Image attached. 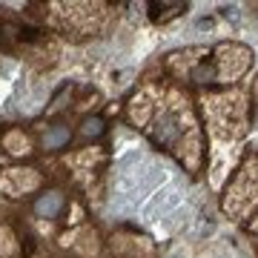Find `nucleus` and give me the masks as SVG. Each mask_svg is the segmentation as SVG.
Returning a JSON list of instances; mask_svg holds the SVG:
<instances>
[{
  "mask_svg": "<svg viewBox=\"0 0 258 258\" xmlns=\"http://www.w3.org/2000/svg\"><path fill=\"white\" fill-rule=\"evenodd\" d=\"M126 118L158 149L169 152L189 175H198L204 169L207 132L198 115V101L186 86L172 78L147 81L129 98Z\"/></svg>",
  "mask_w": 258,
  "mask_h": 258,
  "instance_id": "obj_1",
  "label": "nucleus"
},
{
  "mask_svg": "<svg viewBox=\"0 0 258 258\" xmlns=\"http://www.w3.org/2000/svg\"><path fill=\"white\" fill-rule=\"evenodd\" d=\"M255 52L238 40H221L215 46H189L169 52L164 57V69L181 86H195L201 92L230 89L252 69Z\"/></svg>",
  "mask_w": 258,
  "mask_h": 258,
  "instance_id": "obj_2",
  "label": "nucleus"
},
{
  "mask_svg": "<svg viewBox=\"0 0 258 258\" xmlns=\"http://www.w3.org/2000/svg\"><path fill=\"white\" fill-rule=\"evenodd\" d=\"M249 98L241 92L238 86L230 89H210L201 92L198 98V115H201L204 132L212 144H224V147H235L247 138L249 132Z\"/></svg>",
  "mask_w": 258,
  "mask_h": 258,
  "instance_id": "obj_3",
  "label": "nucleus"
},
{
  "mask_svg": "<svg viewBox=\"0 0 258 258\" xmlns=\"http://www.w3.org/2000/svg\"><path fill=\"white\" fill-rule=\"evenodd\" d=\"M221 212L230 221L249 224V218L258 212V149H249L235 166L232 178L224 186Z\"/></svg>",
  "mask_w": 258,
  "mask_h": 258,
  "instance_id": "obj_4",
  "label": "nucleus"
},
{
  "mask_svg": "<svg viewBox=\"0 0 258 258\" xmlns=\"http://www.w3.org/2000/svg\"><path fill=\"white\" fill-rule=\"evenodd\" d=\"M0 49L18 52V55H43L46 52V37L35 26H29L26 20L12 15L9 9H0Z\"/></svg>",
  "mask_w": 258,
  "mask_h": 258,
  "instance_id": "obj_5",
  "label": "nucleus"
},
{
  "mask_svg": "<svg viewBox=\"0 0 258 258\" xmlns=\"http://www.w3.org/2000/svg\"><path fill=\"white\" fill-rule=\"evenodd\" d=\"M40 186V175L37 169H23V166H12L0 172V189L9 195V198H23L26 192Z\"/></svg>",
  "mask_w": 258,
  "mask_h": 258,
  "instance_id": "obj_6",
  "label": "nucleus"
},
{
  "mask_svg": "<svg viewBox=\"0 0 258 258\" xmlns=\"http://www.w3.org/2000/svg\"><path fill=\"white\" fill-rule=\"evenodd\" d=\"M147 15L152 23L158 26H164V23H172V20L184 18L186 12H189V3H181V0H152L147 3Z\"/></svg>",
  "mask_w": 258,
  "mask_h": 258,
  "instance_id": "obj_7",
  "label": "nucleus"
},
{
  "mask_svg": "<svg viewBox=\"0 0 258 258\" xmlns=\"http://www.w3.org/2000/svg\"><path fill=\"white\" fill-rule=\"evenodd\" d=\"M0 147H3V152H9V155H32L35 152L32 149V138H29L23 129H6L0 135Z\"/></svg>",
  "mask_w": 258,
  "mask_h": 258,
  "instance_id": "obj_8",
  "label": "nucleus"
},
{
  "mask_svg": "<svg viewBox=\"0 0 258 258\" xmlns=\"http://www.w3.org/2000/svg\"><path fill=\"white\" fill-rule=\"evenodd\" d=\"M63 207V198H60V192H46L40 201H37V212L40 215H46V218H52V215H57V210Z\"/></svg>",
  "mask_w": 258,
  "mask_h": 258,
  "instance_id": "obj_9",
  "label": "nucleus"
},
{
  "mask_svg": "<svg viewBox=\"0 0 258 258\" xmlns=\"http://www.w3.org/2000/svg\"><path fill=\"white\" fill-rule=\"evenodd\" d=\"M103 120L101 118H86L83 120V126H81V135L83 138H98V135H103Z\"/></svg>",
  "mask_w": 258,
  "mask_h": 258,
  "instance_id": "obj_10",
  "label": "nucleus"
},
{
  "mask_svg": "<svg viewBox=\"0 0 258 258\" xmlns=\"http://www.w3.org/2000/svg\"><path fill=\"white\" fill-rule=\"evenodd\" d=\"M66 141H69V129H52L46 138H43V144H46V149H57Z\"/></svg>",
  "mask_w": 258,
  "mask_h": 258,
  "instance_id": "obj_11",
  "label": "nucleus"
},
{
  "mask_svg": "<svg viewBox=\"0 0 258 258\" xmlns=\"http://www.w3.org/2000/svg\"><path fill=\"white\" fill-rule=\"evenodd\" d=\"M249 101H252L249 106H252V109H258V78L252 81V89H249Z\"/></svg>",
  "mask_w": 258,
  "mask_h": 258,
  "instance_id": "obj_12",
  "label": "nucleus"
},
{
  "mask_svg": "<svg viewBox=\"0 0 258 258\" xmlns=\"http://www.w3.org/2000/svg\"><path fill=\"white\" fill-rule=\"evenodd\" d=\"M249 232H252V235H258V212L249 218Z\"/></svg>",
  "mask_w": 258,
  "mask_h": 258,
  "instance_id": "obj_13",
  "label": "nucleus"
}]
</instances>
